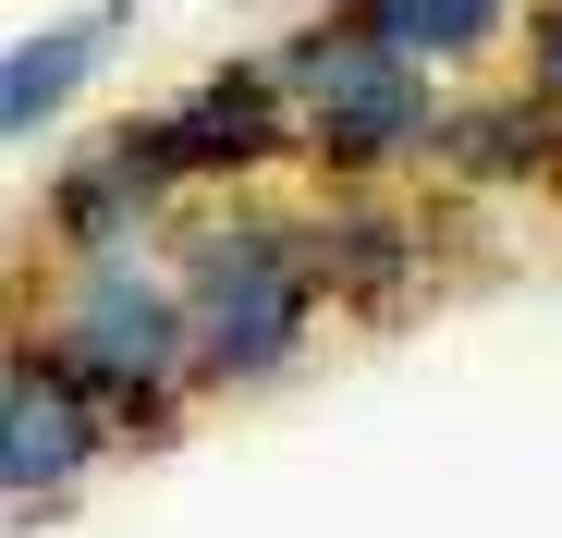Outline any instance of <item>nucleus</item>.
Here are the masks:
<instances>
[{
    "label": "nucleus",
    "instance_id": "f257e3e1",
    "mask_svg": "<svg viewBox=\"0 0 562 538\" xmlns=\"http://www.w3.org/2000/svg\"><path fill=\"white\" fill-rule=\"evenodd\" d=\"M159 257H171V294H183V368H196V404L269 392V380H294L306 355H318V330H330L318 245H306V209H281L269 184L183 197L159 221Z\"/></svg>",
    "mask_w": 562,
    "mask_h": 538
},
{
    "label": "nucleus",
    "instance_id": "ddd939ff",
    "mask_svg": "<svg viewBox=\"0 0 562 538\" xmlns=\"http://www.w3.org/2000/svg\"><path fill=\"white\" fill-rule=\"evenodd\" d=\"M294 13H330V0H294Z\"/></svg>",
    "mask_w": 562,
    "mask_h": 538
},
{
    "label": "nucleus",
    "instance_id": "f8f14e48",
    "mask_svg": "<svg viewBox=\"0 0 562 538\" xmlns=\"http://www.w3.org/2000/svg\"><path fill=\"white\" fill-rule=\"evenodd\" d=\"M13 343H25V318H13V306H0V368H13Z\"/></svg>",
    "mask_w": 562,
    "mask_h": 538
},
{
    "label": "nucleus",
    "instance_id": "39448f33",
    "mask_svg": "<svg viewBox=\"0 0 562 538\" xmlns=\"http://www.w3.org/2000/svg\"><path fill=\"white\" fill-rule=\"evenodd\" d=\"M306 245H318L330 318H355V330H380V318H404L416 294H440V221H428L404 184H318Z\"/></svg>",
    "mask_w": 562,
    "mask_h": 538
},
{
    "label": "nucleus",
    "instance_id": "f03ea898",
    "mask_svg": "<svg viewBox=\"0 0 562 538\" xmlns=\"http://www.w3.org/2000/svg\"><path fill=\"white\" fill-rule=\"evenodd\" d=\"M25 343L111 416L123 453H159L196 416V368H183V294H171V257L147 245H99V257H49V282L25 306Z\"/></svg>",
    "mask_w": 562,
    "mask_h": 538
},
{
    "label": "nucleus",
    "instance_id": "9d476101",
    "mask_svg": "<svg viewBox=\"0 0 562 538\" xmlns=\"http://www.w3.org/2000/svg\"><path fill=\"white\" fill-rule=\"evenodd\" d=\"M342 13L380 37V49H404L416 74H440V86H477L502 49H514V25H526V0H342Z\"/></svg>",
    "mask_w": 562,
    "mask_h": 538
},
{
    "label": "nucleus",
    "instance_id": "1a4fd4ad",
    "mask_svg": "<svg viewBox=\"0 0 562 538\" xmlns=\"http://www.w3.org/2000/svg\"><path fill=\"white\" fill-rule=\"evenodd\" d=\"M159 221H171V197L147 184V159H135L123 135L74 147V159L49 171V197H37V245H49V257H99V245H147Z\"/></svg>",
    "mask_w": 562,
    "mask_h": 538
},
{
    "label": "nucleus",
    "instance_id": "20e7f679",
    "mask_svg": "<svg viewBox=\"0 0 562 538\" xmlns=\"http://www.w3.org/2000/svg\"><path fill=\"white\" fill-rule=\"evenodd\" d=\"M123 147L147 159V184L183 209V197H233V184H269V171H294V99H281V61L269 49H233L209 61L183 99L135 111Z\"/></svg>",
    "mask_w": 562,
    "mask_h": 538
},
{
    "label": "nucleus",
    "instance_id": "0eeeda50",
    "mask_svg": "<svg viewBox=\"0 0 562 538\" xmlns=\"http://www.w3.org/2000/svg\"><path fill=\"white\" fill-rule=\"evenodd\" d=\"M123 37H135V0H74V13L0 37V147L61 135L86 99H99V74L123 61Z\"/></svg>",
    "mask_w": 562,
    "mask_h": 538
},
{
    "label": "nucleus",
    "instance_id": "7ed1b4c3",
    "mask_svg": "<svg viewBox=\"0 0 562 538\" xmlns=\"http://www.w3.org/2000/svg\"><path fill=\"white\" fill-rule=\"evenodd\" d=\"M269 61H281V99H294V171H318V184H428V135L452 99L440 74L380 49L342 0L294 13L269 37Z\"/></svg>",
    "mask_w": 562,
    "mask_h": 538
},
{
    "label": "nucleus",
    "instance_id": "423d86ee",
    "mask_svg": "<svg viewBox=\"0 0 562 538\" xmlns=\"http://www.w3.org/2000/svg\"><path fill=\"white\" fill-rule=\"evenodd\" d=\"M111 453H123L111 416L86 404L37 343H13V368H0V514H61V502H86Z\"/></svg>",
    "mask_w": 562,
    "mask_h": 538
},
{
    "label": "nucleus",
    "instance_id": "9b49d317",
    "mask_svg": "<svg viewBox=\"0 0 562 538\" xmlns=\"http://www.w3.org/2000/svg\"><path fill=\"white\" fill-rule=\"evenodd\" d=\"M514 49H526V99L550 111V135H562V0H526V25H514Z\"/></svg>",
    "mask_w": 562,
    "mask_h": 538
},
{
    "label": "nucleus",
    "instance_id": "6e6552de",
    "mask_svg": "<svg viewBox=\"0 0 562 538\" xmlns=\"http://www.w3.org/2000/svg\"><path fill=\"white\" fill-rule=\"evenodd\" d=\"M538 171H550V111L526 86H452L440 99L428 184H452V197H538Z\"/></svg>",
    "mask_w": 562,
    "mask_h": 538
}]
</instances>
